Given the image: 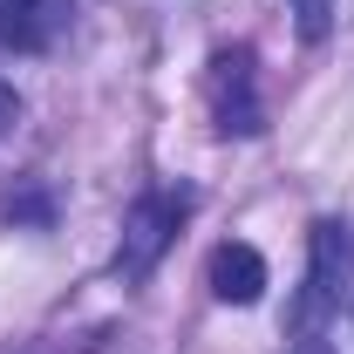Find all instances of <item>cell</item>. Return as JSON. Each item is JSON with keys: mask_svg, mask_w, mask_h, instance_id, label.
<instances>
[{"mask_svg": "<svg viewBox=\"0 0 354 354\" xmlns=\"http://www.w3.org/2000/svg\"><path fill=\"white\" fill-rule=\"evenodd\" d=\"M205 95H212V116H218L225 136H259L266 130L259 82H252V48H218L212 75H205Z\"/></svg>", "mask_w": 354, "mask_h": 354, "instance_id": "obj_1", "label": "cell"}, {"mask_svg": "<svg viewBox=\"0 0 354 354\" xmlns=\"http://www.w3.org/2000/svg\"><path fill=\"white\" fill-rule=\"evenodd\" d=\"M177 218H184V198H164V191H143L130 205V218H123V245H116V272L123 279H143L150 266L164 259V245H171Z\"/></svg>", "mask_w": 354, "mask_h": 354, "instance_id": "obj_2", "label": "cell"}, {"mask_svg": "<svg viewBox=\"0 0 354 354\" xmlns=\"http://www.w3.org/2000/svg\"><path fill=\"white\" fill-rule=\"evenodd\" d=\"M341 279H348V232H341V218H320L313 225V259H307V293L293 300L300 334H313L327 320V307L341 300Z\"/></svg>", "mask_w": 354, "mask_h": 354, "instance_id": "obj_3", "label": "cell"}, {"mask_svg": "<svg viewBox=\"0 0 354 354\" xmlns=\"http://www.w3.org/2000/svg\"><path fill=\"white\" fill-rule=\"evenodd\" d=\"M75 0H0V41L14 55H48L68 35Z\"/></svg>", "mask_w": 354, "mask_h": 354, "instance_id": "obj_4", "label": "cell"}, {"mask_svg": "<svg viewBox=\"0 0 354 354\" xmlns=\"http://www.w3.org/2000/svg\"><path fill=\"white\" fill-rule=\"evenodd\" d=\"M212 293H218L225 307H252L266 293V259L252 245H239V239L218 245V252H212Z\"/></svg>", "mask_w": 354, "mask_h": 354, "instance_id": "obj_5", "label": "cell"}, {"mask_svg": "<svg viewBox=\"0 0 354 354\" xmlns=\"http://www.w3.org/2000/svg\"><path fill=\"white\" fill-rule=\"evenodd\" d=\"M286 14H293L300 41H327V28H334V0H286Z\"/></svg>", "mask_w": 354, "mask_h": 354, "instance_id": "obj_6", "label": "cell"}, {"mask_svg": "<svg viewBox=\"0 0 354 354\" xmlns=\"http://www.w3.org/2000/svg\"><path fill=\"white\" fill-rule=\"evenodd\" d=\"M14 123H21V95H14V88L0 82V136L14 130Z\"/></svg>", "mask_w": 354, "mask_h": 354, "instance_id": "obj_7", "label": "cell"}, {"mask_svg": "<svg viewBox=\"0 0 354 354\" xmlns=\"http://www.w3.org/2000/svg\"><path fill=\"white\" fill-rule=\"evenodd\" d=\"M286 354H341V348H334V341H320V334H300Z\"/></svg>", "mask_w": 354, "mask_h": 354, "instance_id": "obj_8", "label": "cell"}]
</instances>
